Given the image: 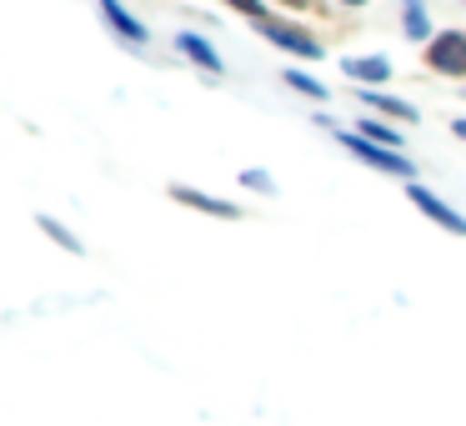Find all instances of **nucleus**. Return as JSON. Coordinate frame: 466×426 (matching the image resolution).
I'll list each match as a JSON object with an SVG mask.
<instances>
[{"label":"nucleus","mask_w":466,"mask_h":426,"mask_svg":"<svg viewBox=\"0 0 466 426\" xmlns=\"http://www.w3.org/2000/svg\"><path fill=\"white\" fill-rule=\"evenodd\" d=\"M341 5H351V11H356V5H366V0H341Z\"/></svg>","instance_id":"a211bd4d"},{"label":"nucleus","mask_w":466,"mask_h":426,"mask_svg":"<svg viewBox=\"0 0 466 426\" xmlns=\"http://www.w3.org/2000/svg\"><path fill=\"white\" fill-rule=\"evenodd\" d=\"M226 5H231V11H241L246 21H256V25H261V21H271V15H266V5H261V0H226Z\"/></svg>","instance_id":"4468645a"},{"label":"nucleus","mask_w":466,"mask_h":426,"mask_svg":"<svg viewBox=\"0 0 466 426\" xmlns=\"http://www.w3.org/2000/svg\"><path fill=\"white\" fill-rule=\"evenodd\" d=\"M176 51H181L186 61H196L201 71H211V76H221V71H226V61L211 51V41H201L196 31H181V36H176Z\"/></svg>","instance_id":"1a4fd4ad"},{"label":"nucleus","mask_w":466,"mask_h":426,"mask_svg":"<svg viewBox=\"0 0 466 426\" xmlns=\"http://www.w3.org/2000/svg\"><path fill=\"white\" fill-rule=\"evenodd\" d=\"M281 5H291V11H306V0H281Z\"/></svg>","instance_id":"f3484780"},{"label":"nucleus","mask_w":466,"mask_h":426,"mask_svg":"<svg viewBox=\"0 0 466 426\" xmlns=\"http://www.w3.org/2000/svg\"><path fill=\"white\" fill-rule=\"evenodd\" d=\"M451 131H456V141H466V116H461V121H451Z\"/></svg>","instance_id":"dca6fc26"},{"label":"nucleus","mask_w":466,"mask_h":426,"mask_svg":"<svg viewBox=\"0 0 466 426\" xmlns=\"http://www.w3.org/2000/svg\"><path fill=\"white\" fill-rule=\"evenodd\" d=\"M41 231H46V236H51V241H56V246H61V251H71V256H81V251H86V246H81V241H76V236H71V231H66V226H61V221H51V216H41Z\"/></svg>","instance_id":"f8f14e48"},{"label":"nucleus","mask_w":466,"mask_h":426,"mask_svg":"<svg viewBox=\"0 0 466 426\" xmlns=\"http://www.w3.org/2000/svg\"><path fill=\"white\" fill-rule=\"evenodd\" d=\"M341 71L351 76V81H361V86H386L391 81V61H381V56H346Z\"/></svg>","instance_id":"6e6552de"},{"label":"nucleus","mask_w":466,"mask_h":426,"mask_svg":"<svg viewBox=\"0 0 466 426\" xmlns=\"http://www.w3.org/2000/svg\"><path fill=\"white\" fill-rule=\"evenodd\" d=\"M336 141H341L351 156H361L366 166L386 171V176H401V181H411V176H416V166L406 161L401 151H391V146H376V141H366V136H356V131H336Z\"/></svg>","instance_id":"f257e3e1"},{"label":"nucleus","mask_w":466,"mask_h":426,"mask_svg":"<svg viewBox=\"0 0 466 426\" xmlns=\"http://www.w3.org/2000/svg\"><path fill=\"white\" fill-rule=\"evenodd\" d=\"M281 81H286V86H291V91H296V96H306V101H326V96H331V91H326V86H321V81H316V76H306V71H286V76H281Z\"/></svg>","instance_id":"9d476101"},{"label":"nucleus","mask_w":466,"mask_h":426,"mask_svg":"<svg viewBox=\"0 0 466 426\" xmlns=\"http://www.w3.org/2000/svg\"><path fill=\"white\" fill-rule=\"evenodd\" d=\"M406 41H431V21H426L421 5H406V21H401Z\"/></svg>","instance_id":"9b49d317"},{"label":"nucleus","mask_w":466,"mask_h":426,"mask_svg":"<svg viewBox=\"0 0 466 426\" xmlns=\"http://www.w3.org/2000/svg\"><path fill=\"white\" fill-rule=\"evenodd\" d=\"M356 101L371 106V111H381V116H391V121H401V126H416V121H421V111H416L411 101H401V96H386V91H356Z\"/></svg>","instance_id":"0eeeda50"},{"label":"nucleus","mask_w":466,"mask_h":426,"mask_svg":"<svg viewBox=\"0 0 466 426\" xmlns=\"http://www.w3.org/2000/svg\"><path fill=\"white\" fill-rule=\"evenodd\" d=\"M406 196H411V206H416V211L426 216V221L446 226V231H451V236H466V216H461V211H451V206H446V201H441V196H436V191H426V186H411V191H406Z\"/></svg>","instance_id":"20e7f679"},{"label":"nucleus","mask_w":466,"mask_h":426,"mask_svg":"<svg viewBox=\"0 0 466 426\" xmlns=\"http://www.w3.org/2000/svg\"><path fill=\"white\" fill-rule=\"evenodd\" d=\"M241 181L251 186V191H261V196H271V191H276V186H271V176H266V171H241Z\"/></svg>","instance_id":"2eb2a0df"},{"label":"nucleus","mask_w":466,"mask_h":426,"mask_svg":"<svg viewBox=\"0 0 466 426\" xmlns=\"http://www.w3.org/2000/svg\"><path fill=\"white\" fill-rule=\"evenodd\" d=\"M426 66L436 76H451V81H466V31H441L426 41Z\"/></svg>","instance_id":"f03ea898"},{"label":"nucleus","mask_w":466,"mask_h":426,"mask_svg":"<svg viewBox=\"0 0 466 426\" xmlns=\"http://www.w3.org/2000/svg\"><path fill=\"white\" fill-rule=\"evenodd\" d=\"M356 131H361L366 141H376V146H391V151H396V146H401V131H391V126H386V121H361V126H356Z\"/></svg>","instance_id":"ddd939ff"},{"label":"nucleus","mask_w":466,"mask_h":426,"mask_svg":"<svg viewBox=\"0 0 466 426\" xmlns=\"http://www.w3.org/2000/svg\"><path fill=\"white\" fill-rule=\"evenodd\" d=\"M96 5H101V15H106V25H111V31H116V36H121V41H126V46H146V41H151V31H146V25H141V21H136V15H131V11H126L121 0H96Z\"/></svg>","instance_id":"423d86ee"},{"label":"nucleus","mask_w":466,"mask_h":426,"mask_svg":"<svg viewBox=\"0 0 466 426\" xmlns=\"http://www.w3.org/2000/svg\"><path fill=\"white\" fill-rule=\"evenodd\" d=\"M171 201L191 206V211H201V216H216V221H241V206L221 201V196H206V191H191V186H171Z\"/></svg>","instance_id":"39448f33"},{"label":"nucleus","mask_w":466,"mask_h":426,"mask_svg":"<svg viewBox=\"0 0 466 426\" xmlns=\"http://www.w3.org/2000/svg\"><path fill=\"white\" fill-rule=\"evenodd\" d=\"M401 5H421V0H401Z\"/></svg>","instance_id":"6ab92c4d"},{"label":"nucleus","mask_w":466,"mask_h":426,"mask_svg":"<svg viewBox=\"0 0 466 426\" xmlns=\"http://www.w3.org/2000/svg\"><path fill=\"white\" fill-rule=\"evenodd\" d=\"M256 31L266 36V41L276 46V51H286V56H296V61H321V41H316L311 31H301V25H291V21H261Z\"/></svg>","instance_id":"7ed1b4c3"},{"label":"nucleus","mask_w":466,"mask_h":426,"mask_svg":"<svg viewBox=\"0 0 466 426\" xmlns=\"http://www.w3.org/2000/svg\"><path fill=\"white\" fill-rule=\"evenodd\" d=\"M461 96H466V91H461Z\"/></svg>","instance_id":"aec40b11"}]
</instances>
